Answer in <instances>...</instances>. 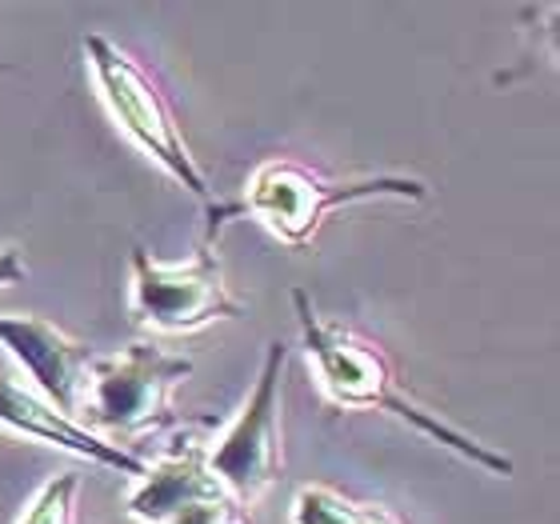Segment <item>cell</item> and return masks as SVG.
<instances>
[{
    "label": "cell",
    "instance_id": "1",
    "mask_svg": "<svg viewBox=\"0 0 560 524\" xmlns=\"http://www.w3.org/2000/svg\"><path fill=\"white\" fill-rule=\"evenodd\" d=\"M292 304H296V321H301V337L304 352L316 369V381L325 388V396L337 408H381V412H393L397 420L412 424L420 436H429L432 444L448 449L453 456L468 461V465L485 468L492 477H513V461L489 444H480L477 436L460 432L456 424L441 420V412H429V408L412 400L397 381V364L376 340L361 337L357 328L349 325H332L325 316H316L313 301L304 289H292Z\"/></svg>",
    "mask_w": 560,
    "mask_h": 524
},
{
    "label": "cell",
    "instance_id": "2",
    "mask_svg": "<svg viewBox=\"0 0 560 524\" xmlns=\"http://www.w3.org/2000/svg\"><path fill=\"white\" fill-rule=\"evenodd\" d=\"M361 200H429V185L417 176H357L340 181L320 168L292 156H272L257 164V173L248 176L241 217H257L280 245L308 248L320 233L328 212Z\"/></svg>",
    "mask_w": 560,
    "mask_h": 524
},
{
    "label": "cell",
    "instance_id": "3",
    "mask_svg": "<svg viewBox=\"0 0 560 524\" xmlns=\"http://www.w3.org/2000/svg\"><path fill=\"white\" fill-rule=\"evenodd\" d=\"M84 57H89L93 81L101 89V101L108 105V113H113V120H117L120 129L129 132L132 144L140 152H149L152 161L161 164L176 185H185L205 209L209 212L217 209L221 200L212 197L209 176L197 164L192 149H188V140L180 132V125H176V113L168 105V96L161 93V84L152 81L129 53H120L101 33H93L84 40Z\"/></svg>",
    "mask_w": 560,
    "mask_h": 524
},
{
    "label": "cell",
    "instance_id": "4",
    "mask_svg": "<svg viewBox=\"0 0 560 524\" xmlns=\"http://www.w3.org/2000/svg\"><path fill=\"white\" fill-rule=\"evenodd\" d=\"M192 376L188 357L137 340L117 357H96L89 396H84V429H101L117 441H140L149 432L185 429L188 417H176L173 388Z\"/></svg>",
    "mask_w": 560,
    "mask_h": 524
},
{
    "label": "cell",
    "instance_id": "5",
    "mask_svg": "<svg viewBox=\"0 0 560 524\" xmlns=\"http://www.w3.org/2000/svg\"><path fill=\"white\" fill-rule=\"evenodd\" d=\"M245 304L224 284L217 245L200 241L188 265H161L132 248V321L152 333H200L212 321H241Z\"/></svg>",
    "mask_w": 560,
    "mask_h": 524
},
{
    "label": "cell",
    "instance_id": "6",
    "mask_svg": "<svg viewBox=\"0 0 560 524\" xmlns=\"http://www.w3.org/2000/svg\"><path fill=\"white\" fill-rule=\"evenodd\" d=\"M289 349L272 340L260 364L257 388L248 393L236 420L209 444V468L236 501L253 504L272 489L284 473V441H280V376Z\"/></svg>",
    "mask_w": 560,
    "mask_h": 524
},
{
    "label": "cell",
    "instance_id": "7",
    "mask_svg": "<svg viewBox=\"0 0 560 524\" xmlns=\"http://www.w3.org/2000/svg\"><path fill=\"white\" fill-rule=\"evenodd\" d=\"M125 504L140 524H253L245 504L212 477L209 444L192 436L176 441L149 465Z\"/></svg>",
    "mask_w": 560,
    "mask_h": 524
},
{
    "label": "cell",
    "instance_id": "8",
    "mask_svg": "<svg viewBox=\"0 0 560 524\" xmlns=\"http://www.w3.org/2000/svg\"><path fill=\"white\" fill-rule=\"evenodd\" d=\"M0 349L33 376L48 405L77 420L93 381V349L84 340H72L45 316H0Z\"/></svg>",
    "mask_w": 560,
    "mask_h": 524
},
{
    "label": "cell",
    "instance_id": "9",
    "mask_svg": "<svg viewBox=\"0 0 560 524\" xmlns=\"http://www.w3.org/2000/svg\"><path fill=\"white\" fill-rule=\"evenodd\" d=\"M0 429L21 432V436L48 444V449H65V453L84 456V461H93V465L117 468V473H125V477L140 480L144 473H149V465H144L137 453L113 444L108 436H101V432L84 429L81 420L57 412L45 396L12 385L9 376H0Z\"/></svg>",
    "mask_w": 560,
    "mask_h": 524
},
{
    "label": "cell",
    "instance_id": "10",
    "mask_svg": "<svg viewBox=\"0 0 560 524\" xmlns=\"http://www.w3.org/2000/svg\"><path fill=\"white\" fill-rule=\"evenodd\" d=\"M292 524H400L385 504H357L328 485H304L292 497Z\"/></svg>",
    "mask_w": 560,
    "mask_h": 524
},
{
    "label": "cell",
    "instance_id": "11",
    "mask_svg": "<svg viewBox=\"0 0 560 524\" xmlns=\"http://www.w3.org/2000/svg\"><path fill=\"white\" fill-rule=\"evenodd\" d=\"M77 492H81V477L77 473H57L40 485L33 504L24 509L21 524H77Z\"/></svg>",
    "mask_w": 560,
    "mask_h": 524
},
{
    "label": "cell",
    "instance_id": "12",
    "mask_svg": "<svg viewBox=\"0 0 560 524\" xmlns=\"http://www.w3.org/2000/svg\"><path fill=\"white\" fill-rule=\"evenodd\" d=\"M24 280V260L16 248H0V292L9 284H21Z\"/></svg>",
    "mask_w": 560,
    "mask_h": 524
}]
</instances>
